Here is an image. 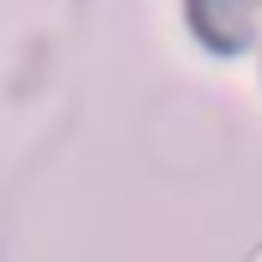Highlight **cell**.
I'll list each match as a JSON object with an SVG mask.
<instances>
[{"mask_svg": "<svg viewBox=\"0 0 262 262\" xmlns=\"http://www.w3.org/2000/svg\"><path fill=\"white\" fill-rule=\"evenodd\" d=\"M189 25H195V37L207 49L232 55V49H244V43L256 37L262 0H189Z\"/></svg>", "mask_w": 262, "mask_h": 262, "instance_id": "obj_1", "label": "cell"}]
</instances>
